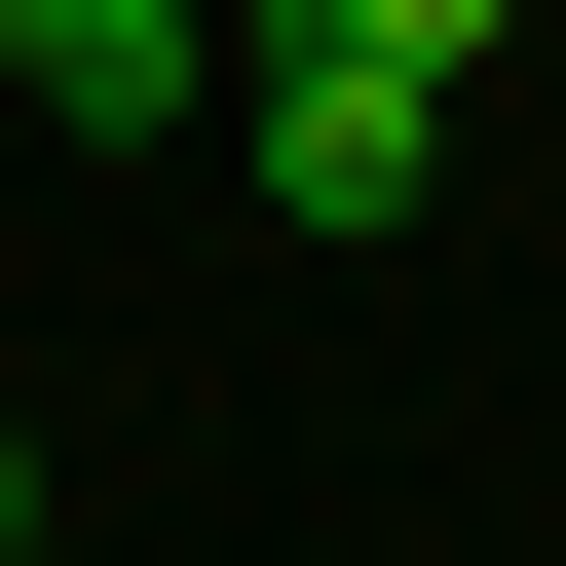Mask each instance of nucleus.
<instances>
[{
    "mask_svg": "<svg viewBox=\"0 0 566 566\" xmlns=\"http://www.w3.org/2000/svg\"><path fill=\"white\" fill-rule=\"evenodd\" d=\"M227 114H264V227H303V264H378V227H416V151H453V76L264 39V0H227Z\"/></svg>",
    "mask_w": 566,
    "mask_h": 566,
    "instance_id": "1",
    "label": "nucleus"
},
{
    "mask_svg": "<svg viewBox=\"0 0 566 566\" xmlns=\"http://www.w3.org/2000/svg\"><path fill=\"white\" fill-rule=\"evenodd\" d=\"M151 114H227V0H39V151H151Z\"/></svg>",
    "mask_w": 566,
    "mask_h": 566,
    "instance_id": "2",
    "label": "nucleus"
},
{
    "mask_svg": "<svg viewBox=\"0 0 566 566\" xmlns=\"http://www.w3.org/2000/svg\"><path fill=\"white\" fill-rule=\"evenodd\" d=\"M264 39H378V76H491L528 0H264Z\"/></svg>",
    "mask_w": 566,
    "mask_h": 566,
    "instance_id": "3",
    "label": "nucleus"
},
{
    "mask_svg": "<svg viewBox=\"0 0 566 566\" xmlns=\"http://www.w3.org/2000/svg\"><path fill=\"white\" fill-rule=\"evenodd\" d=\"M0 566H39V416H0Z\"/></svg>",
    "mask_w": 566,
    "mask_h": 566,
    "instance_id": "4",
    "label": "nucleus"
},
{
    "mask_svg": "<svg viewBox=\"0 0 566 566\" xmlns=\"http://www.w3.org/2000/svg\"><path fill=\"white\" fill-rule=\"evenodd\" d=\"M0 76H39V0H0Z\"/></svg>",
    "mask_w": 566,
    "mask_h": 566,
    "instance_id": "5",
    "label": "nucleus"
}]
</instances>
